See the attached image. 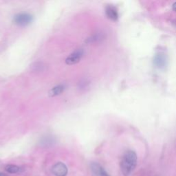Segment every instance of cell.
Instances as JSON below:
<instances>
[{
	"instance_id": "obj_2",
	"label": "cell",
	"mask_w": 176,
	"mask_h": 176,
	"mask_svg": "<svg viewBox=\"0 0 176 176\" xmlns=\"http://www.w3.org/2000/svg\"><path fill=\"white\" fill-rule=\"evenodd\" d=\"M32 21V17L29 14L22 13L17 15L14 17V22L18 25L21 26H25L30 24Z\"/></svg>"
},
{
	"instance_id": "obj_9",
	"label": "cell",
	"mask_w": 176,
	"mask_h": 176,
	"mask_svg": "<svg viewBox=\"0 0 176 176\" xmlns=\"http://www.w3.org/2000/svg\"><path fill=\"white\" fill-rule=\"evenodd\" d=\"M5 170H6L8 173H16L19 171V167L16 166V165L9 164V165H7V166L6 167V168H5Z\"/></svg>"
},
{
	"instance_id": "obj_1",
	"label": "cell",
	"mask_w": 176,
	"mask_h": 176,
	"mask_svg": "<svg viewBox=\"0 0 176 176\" xmlns=\"http://www.w3.org/2000/svg\"><path fill=\"white\" fill-rule=\"evenodd\" d=\"M137 156L134 151H127L122 158L120 163L121 171L125 176H129L136 167Z\"/></svg>"
},
{
	"instance_id": "obj_11",
	"label": "cell",
	"mask_w": 176,
	"mask_h": 176,
	"mask_svg": "<svg viewBox=\"0 0 176 176\" xmlns=\"http://www.w3.org/2000/svg\"><path fill=\"white\" fill-rule=\"evenodd\" d=\"M0 176H1V174H0Z\"/></svg>"
},
{
	"instance_id": "obj_5",
	"label": "cell",
	"mask_w": 176,
	"mask_h": 176,
	"mask_svg": "<svg viewBox=\"0 0 176 176\" xmlns=\"http://www.w3.org/2000/svg\"><path fill=\"white\" fill-rule=\"evenodd\" d=\"M91 169L92 173L96 176H110L108 173L103 169L99 164L96 162H93L91 164Z\"/></svg>"
},
{
	"instance_id": "obj_7",
	"label": "cell",
	"mask_w": 176,
	"mask_h": 176,
	"mask_svg": "<svg viewBox=\"0 0 176 176\" xmlns=\"http://www.w3.org/2000/svg\"><path fill=\"white\" fill-rule=\"evenodd\" d=\"M65 86L63 85H59L57 86L53 87L52 89H51L49 92V96L50 97H54L56 96L61 94L62 92L64 91Z\"/></svg>"
},
{
	"instance_id": "obj_10",
	"label": "cell",
	"mask_w": 176,
	"mask_h": 176,
	"mask_svg": "<svg viewBox=\"0 0 176 176\" xmlns=\"http://www.w3.org/2000/svg\"><path fill=\"white\" fill-rule=\"evenodd\" d=\"M173 10H174V11H176V2L173 4Z\"/></svg>"
},
{
	"instance_id": "obj_8",
	"label": "cell",
	"mask_w": 176,
	"mask_h": 176,
	"mask_svg": "<svg viewBox=\"0 0 176 176\" xmlns=\"http://www.w3.org/2000/svg\"><path fill=\"white\" fill-rule=\"evenodd\" d=\"M154 62H155V63H156V66L157 67H159V68L164 67V65H165L164 56H163V54H157V55L155 56Z\"/></svg>"
},
{
	"instance_id": "obj_4",
	"label": "cell",
	"mask_w": 176,
	"mask_h": 176,
	"mask_svg": "<svg viewBox=\"0 0 176 176\" xmlns=\"http://www.w3.org/2000/svg\"><path fill=\"white\" fill-rule=\"evenodd\" d=\"M52 171L56 176H66L68 174V168L63 162H57L52 167Z\"/></svg>"
},
{
	"instance_id": "obj_3",
	"label": "cell",
	"mask_w": 176,
	"mask_h": 176,
	"mask_svg": "<svg viewBox=\"0 0 176 176\" xmlns=\"http://www.w3.org/2000/svg\"><path fill=\"white\" fill-rule=\"evenodd\" d=\"M83 55V50L82 49H78L72 52L68 58L66 59V63L68 65H74L79 63Z\"/></svg>"
},
{
	"instance_id": "obj_6",
	"label": "cell",
	"mask_w": 176,
	"mask_h": 176,
	"mask_svg": "<svg viewBox=\"0 0 176 176\" xmlns=\"http://www.w3.org/2000/svg\"><path fill=\"white\" fill-rule=\"evenodd\" d=\"M105 12L107 17L111 20L116 21L118 19V10L113 6H112V5H108V6L106 7Z\"/></svg>"
}]
</instances>
